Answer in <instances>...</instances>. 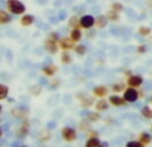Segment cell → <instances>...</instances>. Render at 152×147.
Here are the masks:
<instances>
[{
  "label": "cell",
  "mask_w": 152,
  "mask_h": 147,
  "mask_svg": "<svg viewBox=\"0 0 152 147\" xmlns=\"http://www.w3.org/2000/svg\"><path fill=\"white\" fill-rule=\"evenodd\" d=\"M126 83L128 87H134V88H140L144 83V78L142 75H136V74H132L131 76L126 79Z\"/></svg>",
  "instance_id": "5b68a950"
},
{
  "label": "cell",
  "mask_w": 152,
  "mask_h": 147,
  "mask_svg": "<svg viewBox=\"0 0 152 147\" xmlns=\"http://www.w3.org/2000/svg\"><path fill=\"white\" fill-rule=\"evenodd\" d=\"M69 37L74 40L75 43H79L83 37V32H81V28H72L71 32H69Z\"/></svg>",
  "instance_id": "ffe728a7"
},
{
  "label": "cell",
  "mask_w": 152,
  "mask_h": 147,
  "mask_svg": "<svg viewBox=\"0 0 152 147\" xmlns=\"http://www.w3.org/2000/svg\"><path fill=\"white\" fill-rule=\"evenodd\" d=\"M76 44L77 43H75L69 36H61L59 40V47L61 51H74Z\"/></svg>",
  "instance_id": "277c9868"
},
{
  "label": "cell",
  "mask_w": 152,
  "mask_h": 147,
  "mask_svg": "<svg viewBox=\"0 0 152 147\" xmlns=\"http://www.w3.org/2000/svg\"><path fill=\"white\" fill-rule=\"evenodd\" d=\"M87 135H88V138H99V134H97V131H95V130H89V131L87 132Z\"/></svg>",
  "instance_id": "8d00e7d4"
},
{
  "label": "cell",
  "mask_w": 152,
  "mask_h": 147,
  "mask_svg": "<svg viewBox=\"0 0 152 147\" xmlns=\"http://www.w3.org/2000/svg\"><path fill=\"white\" fill-rule=\"evenodd\" d=\"M7 11L13 15H24L26 13V5L20 0H5Z\"/></svg>",
  "instance_id": "6da1fadb"
},
{
  "label": "cell",
  "mask_w": 152,
  "mask_h": 147,
  "mask_svg": "<svg viewBox=\"0 0 152 147\" xmlns=\"http://www.w3.org/2000/svg\"><path fill=\"white\" fill-rule=\"evenodd\" d=\"M76 96H77L79 103H80V106L83 108H89L91 106H95L94 99H92L91 96H87L86 94H77Z\"/></svg>",
  "instance_id": "7c38bea8"
},
{
  "label": "cell",
  "mask_w": 152,
  "mask_h": 147,
  "mask_svg": "<svg viewBox=\"0 0 152 147\" xmlns=\"http://www.w3.org/2000/svg\"><path fill=\"white\" fill-rule=\"evenodd\" d=\"M66 18H67V12H66V11H61V12H60V16H59V19H60V20H64Z\"/></svg>",
  "instance_id": "ab89813d"
},
{
  "label": "cell",
  "mask_w": 152,
  "mask_h": 147,
  "mask_svg": "<svg viewBox=\"0 0 152 147\" xmlns=\"http://www.w3.org/2000/svg\"><path fill=\"white\" fill-rule=\"evenodd\" d=\"M47 37L56 40V42H59V40H60V35H59V32H56V31H51V32H48Z\"/></svg>",
  "instance_id": "e575fe53"
},
{
  "label": "cell",
  "mask_w": 152,
  "mask_h": 147,
  "mask_svg": "<svg viewBox=\"0 0 152 147\" xmlns=\"http://www.w3.org/2000/svg\"><path fill=\"white\" fill-rule=\"evenodd\" d=\"M87 119H88L91 123H95V122H99V121H102V112H99V111H89L88 114H87V116H86Z\"/></svg>",
  "instance_id": "44dd1931"
},
{
  "label": "cell",
  "mask_w": 152,
  "mask_h": 147,
  "mask_svg": "<svg viewBox=\"0 0 152 147\" xmlns=\"http://www.w3.org/2000/svg\"><path fill=\"white\" fill-rule=\"evenodd\" d=\"M99 145H102V140L99 138H88L84 147H97Z\"/></svg>",
  "instance_id": "f1b7e54d"
},
{
  "label": "cell",
  "mask_w": 152,
  "mask_h": 147,
  "mask_svg": "<svg viewBox=\"0 0 152 147\" xmlns=\"http://www.w3.org/2000/svg\"><path fill=\"white\" fill-rule=\"evenodd\" d=\"M97 147H105L104 145H103V142H102V145H99V146H97Z\"/></svg>",
  "instance_id": "b9f144b4"
},
{
  "label": "cell",
  "mask_w": 152,
  "mask_h": 147,
  "mask_svg": "<svg viewBox=\"0 0 152 147\" xmlns=\"http://www.w3.org/2000/svg\"><path fill=\"white\" fill-rule=\"evenodd\" d=\"M80 26L83 29H92L95 28V16L92 15H83L80 18Z\"/></svg>",
  "instance_id": "30bf717a"
},
{
  "label": "cell",
  "mask_w": 152,
  "mask_h": 147,
  "mask_svg": "<svg viewBox=\"0 0 152 147\" xmlns=\"http://www.w3.org/2000/svg\"><path fill=\"white\" fill-rule=\"evenodd\" d=\"M108 18L105 15H97L96 18H95V28L97 29H104L107 28L108 26Z\"/></svg>",
  "instance_id": "4fadbf2b"
},
{
  "label": "cell",
  "mask_w": 152,
  "mask_h": 147,
  "mask_svg": "<svg viewBox=\"0 0 152 147\" xmlns=\"http://www.w3.org/2000/svg\"><path fill=\"white\" fill-rule=\"evenodd\" d=\"M44 48L48 54H51V55L58 54V51L60 50V47H59V42H56V40H53V39H50V37H45Z\"/></svg>",
  "instance_id": "ba28073f"
},
{
  "label": "cell",
  "mask_w": 152,
  "mask_h": 147,
  "mask_svg": "<svg viewBox=\"0 0 152 147\" xmlns=\"http://www.w3.org/2000/svg\"><path fill=\"white\" fill-rule=\"evenodd\" d=\"M42 72L44 76L47 78H52L56 72H58V66L56 64H48V66H44L42 68Z\"/></svg>",
  "instance_id": "5bb4252c"
},
{
  "label": "cell",
  "mask_w": 152,
  "mask_h": 147,
  "mask_svg": "<svg viewBox=\"0 0 152 147\" xmlns=\"http://www.w3.org/2000/svg\"><path fill=\"white\" fill-rule=\"evenodd\" d=\"M123 98L126 99L127 103H135L139 99V91L134 87H127L126 91L123 92Z\"/></svg>",
  "instance_id": "8992f818"
},
{
  "label": "cell",
  "mask_w": 152,
  "mask_h": 147,
  "mask_svg": "<svg viewBox=\"0 0 152 147\" xmlns=\"http://www.w3.org/2000/svg\"><path fill=\"white\" fill-rule=\"evenodd\" d=\"M151 130H152V126H151Z\"/></svg>",
  "instance_id": "f6af8a7d"
},
{
  "label": "cell",
  "mask_w": 152,
  "mask_h": 147,
  "mask_svg": "<svg viewBox=\"0 0 152 147\" xmlns=\"http://www.w3.org/2000/svg\"><path fill=\"white\" fill-rule=\"evenodd\" d=\"M94 107H95V110L99 111V112H104V111H107L108 107H110V102H108V100H104V99L96 100Z\"/></svg>",
  "instance_id": "e0dca14e"
},
{
  "label": "cell",
  "mask_w": 152,
  "mask_h": 147,
  "mask_svg": "<svg viewBox=\"0 0 152 147\" xmlns=\"http://www.w3.org/2000/svg\"><path fill=\"white\" fill-rule=\"evenodd\" d=\"M8 92H10V88L5 84H0V100H4L8 98Z\"/></svg>",
  "instance_id": "4dcf8cb0"
},
{
  "label": "cell",
  "mask_w": 152,
  "mask_h": 147,
  "mask_svg": "<svg viewBox=\"0 0 152 147\" xmlns=\"http://www.w3.org/2000/svg\"><path fill=\"white\" fill-rule=\"evenodd\" d=\"M51 137H52V134H51L48 130H42V131L39 132V140L40 142H50L51 140Z\"/></svg>",
  "instance_id": "4316f807"
},
{
  "label": "cell",
  "mask_w": 152,
  "mask_h": 147,
  "mask_svg": "<svg viewBox=\"0 0 152 147\" xmlns=\"http://www.w3.org/2000/svg\"><path fill=\"white\" fill-rule=\"evenodd\" d=\"M59 84H60V80H59V79H55V80H51V82H50V86L53 87V88L59 87Z\"/></svg>",
  "instance_id": "74e56055"
},
{
  "label": "cell",
  "mask_w": 152,
  "mask_h": 147,
  "mask_svg": "<svg viewBox=\"0 0 152 147\" xmlns=\"http://www.w3.org/2000/svg\"><path fill=\"white\" fill-rule=\"evenodd\" d=\"M68 27L69 28H81V26H80V18H79L77 15H72V16H69V19H68Z\"/></svg>",
  "instance_id": "7402d4cb"
},
{
  "label": "cell",
  "mask_w": 152,
  "mask_h": 147,
  "mask_svg": "<svg viewBox=\"0 0 152 147\" xmlns=\"http://www.w3.org/2000/svg\"><path fill=\"white\" fill-rule=\"evenodd\" d=\"M124 75H126L127 76V78H128V76H131L132 75V72H131V70H124Z\"/></svg>",
  "instance_id": "60d3db41"
},
{
  "label": "cell",
  "mask_w": 152,
  "mask_h": 147,
  "mask_svg": "<svg viewBox=\"0 0 152 147\" xmlns=\"http://www.w3.org/2000/svg\"><path fill=\"white\" fill-rule=\"evenodd\" d=\"M111 88L107 86H103V84H99V86H95L92 88V95L95 98H99V99H104L105 96H108Z\"/></svg>",
  "instance_id": "52a82bcc"
},
{
  "label": "cell",
  "mask_w": 152,
  "mask_h": 147,
  "mask_svg": "<svg viewBox=\"0 0 152 147\" xmlns=\"http://www.w3.org/2000/svg\"><path fill=\"white\" fill-rule=\"evenodd\" d=\"M136 51H137V54H145L147 52V47L144 44H140V46H137Z\"/></svg>",
  "instance_id": "d590c367"
},
{
  "label": "cell",
  "mask_w": 152,
  "mask_h": 147,
  "mask_svg": "<svg viewBox=\"0 0 152 147\" xmlns=\"http://www.w3.org/2000/svg\"><path fill=\"white\" fill-rule=\"evenodd\" d=\"M29 92H31L32 95H40V92H42V86H39V84H35V86H32L31 88H29Z\"/></svg>",
  "instance_id": "d6a6232c"
},
{
  "label": "cell",
  "mask_w": 152,
  "mask_h": 147,
  "mask_svg": "<svg viewBox=\"0 0 152 147\" xmlns=\"http://www.w3.org/2000/svg\"><path fill=\"white\" fill-rule=\"evenodd\" d=\"M34 21H35L34 15H31V13H24V15H21V18H20V26L29 27L34 24Z\"/></svg>",
  "instance_id": "9a60e30c"
},
{
  "label": "cell",
  "mask_w": 152,
  "mask_h": 147,
  "mask_svg": "<svg viewBox=\"0 0 152 147\" xmlns=\"http://www.w3.org/2000/svg\"><path fill=\"white\" fill-rule=\"evenodd\" d=\"M11 12L5 10H0V26H5V24L12 21V16L10 15Z\"/></svg>",
  "instance_id": "ac0fdd59"
},
{
  "label": "cell",
  "mask_w": 152,
  "mask_h": 147,
  "mask_svg": "<svg viewBox=\"0 0 152 147\" xmlns=\"http://www.w3.org/2000/svg\"><path fill=\"white\" fill-rule=\"evenodd\" d=\"M140 114H142L143 118L152 119V108L150 107V106H144V107H142V110H140Z\"/></svg>",
  "instance_id": "83f0119b"
},
{
  "label": "cell",
  "mask_w": 152,
  "mask_h": 147,
  "mask_svg": "<svg viewBox=\"0 0 152 147\" xmlns=\"http://www.w3.org/2000/svg\"><path fill=\"white\" fill-rule=\"evenodd\" d=\"M137 140H139L140 143H143L144 146H150L152 143V137L148 132H139V135H137Z\"/></svg>",
  "instance_id": "d6986e66"
},
{
  "label": "cell",
  "mask_w": 152,
  "mask_h": 147,
  "mask_svg": "<svg viewBox=\"0 0 152 147\" xmlns=\"http://www.w3.org/2000/svg\"><path fill=\"white\" fill-rule=\"evenodd\" d=\"M29 127H31L29 121L28 119H24V121H21V123L18 126V129L15 130V135L19 138V139H20V138H26L29 132Z\"/></svg>",
  "instance_id": "3957f363"
},
{
  "label": "cell",
  "mask_w": 152,
  "mask_h": 147,
  "mask_svg": "<svg viewBox=\"0 0 152 147\" xmlns=\"http://www.w3.org/2000/svg\"><path fill=\"white\" fill-rule=\"evenodd\" d=\"M110 10L116 11V12L121 13V12H123V11H124V5L121 4L120 1H113V3H111V7H110Z\"/></svg>",
  "instance_id": "f546056e"
},
{
  "label": "cell",
  "mask_w": 152,
  "mask_h": 147,
  "mask_svg": "<svg viewBox=\"0 0 152 147\" xmlns=\"http://www.w3.org/2000/svg\"><path fill=\"white\" fill-rule=\"evenodd\" d=\"M91 124H92V123H91V122H89L87 118H86V119H81V121L79 122V129H80L81 131H84V132L87 134L89 130H92Z\"/></svg>",
  "instance_id": "d4e9b609"
},
{
  "label": "cell",
  "mask_w": 152,
  "mask_h": 147,
  "mask_svg": "<svg viewBox=\"0 0 152 147\" xmlns=\"http://www.w3.org/2000/svg\"><path fill=\"white\" fill-rule=\"evenodd\" d=\"M126 147H145L143 143H140L139 140H129L126 143Z\"/></svg>",
  "instance_id": "836d02e7"
},
{
  "label": "cell",
  "mask_w": 152,
  "mask_h": 147,
  "mask_svg": "<svg viewBox=\"0 0 152 147\" xmlns=\"http://www.w3.org/2000/svg\"><path fill=\"white\" fill-rule=\"evenodd\" d=\"M127 83L126 82H115V83H112L111 84V91H113L115 94H119V92H124L126 91V88H127Z\"/></svg>",
  "instance_id": "2e32d148"
},
{
  "label": "cell",
  "mask_w": 152,
  "mask_h": 147,
  "mask_svg": "<svg viewBox=\"0 0 152 147\" xmlns=\"http://www.w3.org/2000/svg\"><path fill=\"white\" fill-rule=\"evenodd\" d=\"M75 54L76 55H79V56H83V55H86V52H87V48H86V46L84 44H76V47H75Z\"/></svg>",
  "instance_id": "1f68e13d"
},
{
  "label": "cell",
  "mask_w": 152,
  "mask_h": 147,
  "mask_svg": "<svg viewBox=\"0 0 152 147\" xmlns=\"http://www.w3.org/2000/svg\"><path fill=\"white\" fill-rule=\"evenodd\" d=\"M61 138H63L66 142L71 143V142H75L77 139V131L74 129V127H69V126H66L61 129Z\"/></svg>",
  "instance_id": "7a4b0ae2"
},
{
  "label": "cell",
  "mask_w": 152,
  "mask_h": 147,
  "mask_svg": "<svg viewBox=\"0 0 152 147\" xmlns=\"http://www.w3.org/2000/svg\"><path fill=\"white\" fill-rule=\"evenodd\" d=\"M137 34H139L142 37H148L152 34V29L147 26H139L137 27Z\"/></svg>",
  "instance_id": "484cf974"
},
{
  "label": "cell",
  "mask_w": 152,
  "mask_h": 147,
  "mask_svg": "<svg viewBox=\"0 0 152 147\" xmlns=\"http://www.w3.org/2000/svg\"><path fill=\"white\" fill-rule=\"evenodd\" d=\"M108 102H110L111 106H115V107H123V106L128 104V103L126 102V99H124L123 96H119L118 94L110 95V96H108Z\"/></svg>",
  "instance_id": "8fae6325"
},
{
  "label": "cell",
  "mask_w": 152,
  "mask_h": 147,
  "mask_svg": "<svg viewBox=\"0 0 152 147\" xmlns=\"http://www.w3.org/2000/svg\"><path fill=\"white\" fill-rule=\"evenodd\" d=\"M11 115L13 116L15 119H19V121H24V119H28L29 115V111L24 107H15L11 110Z\"/></svg>",
  "instance_id": "9c48e42d"
},
{
  "label": "cell",
  "mask_w": 152,
  "mask_h": 147,
  "mask_svg": "<svg viewBox=\"0 0 152 147\" xmlns=\"http://www.w3.org/2000/svg\"><path fill=\"white\" fill-rule=\"evenodd\" d=\"M137 91H139V99H143V98L145 96V91H144V88H142V87H140V88L137 90Z\"/></svg>",
  "instance_id": "f35d334b"
},
{
  "label": "cell",
  "mask_w": 152,
  "mask_h": 147,
  "mask_svg": "<svg viewBox=\"0 0 152 147\" xmlns=\"http://www.w3.org/2000/svg\"><path fill=\"white\" fill-rule=\"evenodd\" d=\"M19 147H28L27 145H21V146H19Z\"/></svg>",
  "instance_id": "7bdbcfd3"
},
{
  "label": "cell",
  "mask_w": 152,
  "mask_h": 147,
  "mask_svg": "<svg viewBox=\"0 0 152 147\" xmlns=\"http://www.w3.org/2000/svg\"><path fill=\"white\" fill-rule=\"evenodd\" d=\"M105 16L108 18V20H110L111 23H118L119 19H120V13L116 12V11H112V10H108Z\"/></svg>",
  "instance_id": "603a6c76"
},
{
  "label": "cell",
  "mask_w": 152,
  "mask_h": 147,
  "mask_svg": "<svg viewBox=\"0 0 152 147\" xmlns=\"http://www.w3.org/2000/svg\"><path fill=\"white\" fill-rule=\"evenodd\" d=\"M60 62L64 66H68V64L72 63V56H71V54H69V51H63V52H61Z\"/></svg>",
  "instance_id": "cb8c5ba5"
},
{
  "label": "cell",
  "mask_w": 152,
  "mask_h": 147,
  "mask_svg": "<svg viewBox=\"0 0 152 147\" xmlns=\"http://www.w3.org/2000/svg\"><path fill=\"white\" fill-rule=\"evenodd\" d=\"M151 100H152V96H151Z\"/></svg>",
  "instance_id": "ee69618b"
}]
</instances>
